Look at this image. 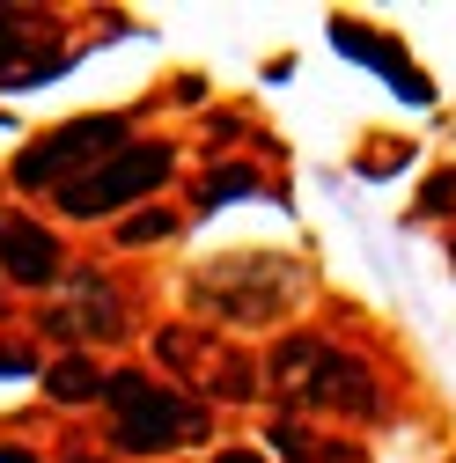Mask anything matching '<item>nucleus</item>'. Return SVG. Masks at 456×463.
<instances>
[{"label":"nucleus","mask_w":456,"mask_h":463,"mask_svg":"<svg viewBox=\"0 0 456 463\" xmlns=\"http://www.w3.org/2000/svg\"><path fill=\"white\" fill-rule=\"evenodd\" d=\"M103 397H110V441L133 449V456L206 441V412H199V404L177 397L169 383H155V375H140V368H119Z\"/></svg>","instance_id":"obj_1"},{"label":"nucleus","mask_w":456,"mask_h":463,"mask_svg":"<svg viewBox=\"0 0 456 463\" xmlns=\"http://www.w3.org/2000/svg\"><path fill=\"white\" fill-rule=\"evenodd\" d=\"M126 147V118H74V126H60L52 140H37V147H23L15 155V184L23 192H37V184H74V177H89L96 162H110Z\"/></svg>","instance_id":"obj_2"},{"label":"nucleus","mask_w":456,"mask_h":463,"mask_svg":"<svg viewBox=\"0 0 456 463\" xmlns=\"http://www.w3.org/2000/svg\"><path fill=\"white\" fill-rule=\"evenodd\" d=\"M169 177V147H147V140H126L110 162H96L89 177H74L67 192H60V213H74V221H96V213H119V206H133L140 192H155Z\"/></svg>","instance_id":"obj_3"},{"label":"nucleus","mask_w":456,"mask_h":463,"mask_svg":"<svg viewBox=\"0 0 456 463\" xmlns=\"http://www.w3.org/2000/svg\"><path fill=\"white\" fill-rule=\"evenodd\" d=\"M288 287H295L288 265L265 258V250H251V258H228L221 272H199L192 295H199V309H221V317H236V324H265Z\"/></svg>","instance_id":"obj_4"},{"label":"nucleus","mask_w":456,"mask_h":463,"mask_svg":"<svg viewBox=\"0 0 456 463\" xmlns=\"http://www.w3.org/2000/svg\"><path fill=\"white\" fill-rule=\"evenodd\" d=\"M155 361H162V368H192L199 390L221 397V404H243V397L258 390L251 361L236 354V345H214L206 331H155Z\"/></svg>","instance_id":"obj_5"},{"label":"nucleus","mask_w":456,"mask_h":463,"mask_svg":"<svg viewBox=\"0 0 456 463\" xmlns=\"http://www.w3.org/2000/svg\"><path fill=\"white\" fill-rule=\"evenodd\" d=\"M295 397L317 404V412H338V420H368V412H375V375H368V361H354V354H338V345H324L317 368H309V383H302Z\"/></svg>","instance_id":"obj_6"},{"label":"nucleus","mask_w":456,"mask_h":463,"mask_svg":"<svg viewBox=\"0 0 456 463\" xmlns=\"http://www.w3.org/2000/svg\"><path fill=\"white\" fill-rule=\"evenodd\" d=\"M0 272H8L15 287H44V279H60V236H52L44 221L0 206Z\"/></svg>","instance_id":"obj_7"},{"label":"nucleus","mask_w":456,"mask_h":463,"mask_svg":"<svg viewBox=\"0 0 456 463\" xmlns=\"http://www.w3.org/2000/svg\"><path fill=\"white\" fill-rule=\"evenodd\" d=\"M44 331H60V338H119V331H126V317H119V295H110L96 272H81L74 302L52 309V317H44Z\"/></svg>","instance_id":"obj_8"},{"label":"nucleus","mask_w":456,"mask_h":463,"mask_svg":"<svg viewBox=\"0 0 456 463\" xmlns=\"http://www.w3.org/2000/svg\"><path fill=\"white\" fill-rule=\"evenodd\" d=\"M331 44L347 52V60H368V67H383L390 74V89H405L413 103H434V81H420V67L397 52L390 37H375V30H361V23H331Z\"/></svg>","instance_id":"obj_9"},{"label":"nucleus","mask_w":456,"mask_h":463,"mask_svg":"<svg viewBox=\"0 0 456 463\" xmlns=\"http://www.w3.org/2000/svg\"><path fill=\"white\" fill-rule=\"evenodd\" d=\"M272 449L288 456V463H368L354 441H338V434H309L295 420H272Z\"/></svg>","instance_id":"obj_10"},{"label":"nucleus","mask_w":456,"mask_h":463,"mask_svg":"<svg viewBox=\"0 0 456 463\" xmlns=\"http://www.w3.org/2000/svg\"><path fill=\"white\" fill-rule=\"evenodd\" d=\"M44 390L60 397V404H89V397L110 390V375H103L89 354H67V361H52V368H44Z\"/></svg>","instance_id":"obj_11"},{"label":"nucleus","mask_w":456,"mask_h":463,"mask_svg":"<svg viewBox=\"0 0 456 463\" xmlns=\"http://www.w3.org/2000/svg\"><path fill=\"white\" fill-rule=\"evenodd\" d=\"M317 354H324V338H280L272 345V383L280 390H302L309 368H317Z\"/></svg>","instance_id":"obj_12"},{"label":"nucleus","mask_w":456,"mask_h":463,"mask_svg":"<svg viewBox=\"0 0 456 463\" xmlns=\"http://www.w3.org/2000/svg\"><path fill=\"white\" fill-rule=\"evenodd\" d=\"M23 15H0V89H23V81H37L44 67L37 60H23Z\"/></svg>","instance_id":"obj_13"},{"label":"nucleus","mask_w":456,"mask_h":463,"mask_svg":"<svg viewBox=\"0 0 456 463\" xmlns=\"http://www.w3.org/2000/svg\"><path fill=\"white\" fill-rule=\"evenodd\" d=\"M169 228H177V213H162V206H147V213H126V221H119V243H162Z\"/></svg>","instance_id":"obj_14"},{"label":"nucleus","mask_w":456,"mask_h":463,"mask_svg":"<svg viewBox=\"0 0 456 463\" xmlns=\"http://www.w3.org/2000/svg\"><path fill=\"white\" fill-rule=\"evenodd\" d=\"M243 192H258V169H214V177H206V206H228Z\"/></svg>","instance_id":"obj_15"},{"label":"nucleus","mask_w":456,"mask_h":463,"mask_svg":"<svg viewBox=\"0 0 456 463\" xmlns=\"http://www.w3.org/2000/svg\"><path fill=\"white\" fill-rule=\"evenodd\" d=\"M0 375H37V361L23 354V345H0Z\"/></svg>","instance_id":"obj_16"},{"label":"nucleus","mask_w":456,"mask_h":463,"mask_svg":"<svg viewBox=\"0 0 456 463\" xmlns=\"http://www.w3.org/2000/svg\"><path fill=\"white\" fill-rule=\"evenodd\" d=\"M449 192H456V177H449V169H442V177L427 184V199H420V206H449Z\"/></svg>","instance_id":"obj_17"},{"label":"nucleus","mask_w":456,"mask_h":463,"mask_svg":"<svg viewBox=\"0 0 456 463\" xmlns=\"http://www.w3.org/2000/svg\"><path fill=\"white\" fill-rule=\"evenodd\" d=\"M214 463H265V456H251V449H221Z\"/></svg>","instance_id":"obj_18"},{"label":"nucleus","mask_w":456,"mask_h":463,"mask_svg":"<svg viewBox=\"0 0 456 463\" xmlns=\"http://www.w3.org/2000/svg\"><path fill=\"white\" fill-rule=\"evenodd\" d=\"M0 463H37V456H23V449H0Z\"/></svg>","instance_id":"obj_19"},{"label":"nucleus","mask_w":456,"mask_h":463,"mask_svg":"<svg viewBox=\"0 0 456 463\" xmlns=\"http://www.w3.org/2000/svg\"><path fill=\"white\" fill-rule=\"evenodd\" d=\"M74 463H96V456H74Z\"/></svg>","instance_id":"obj_20"},{"label":"nucleus","mask_w":456,"mask_h":463,"mask_svg":"<svg viewBox=\"0 0 456 463\" xmlns=\"http://www.w3.org/2000/svg\"><path fill=\"white\" fill-rule=\"evenodd\" d=\"M449 463H456V456H449Z\"/></svg>","instance_id":"obj_21"}]
</instances>
